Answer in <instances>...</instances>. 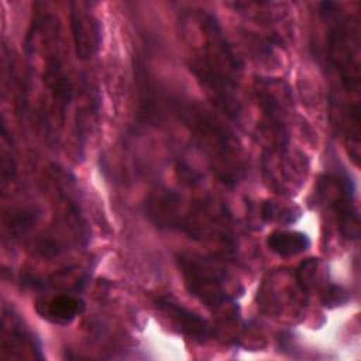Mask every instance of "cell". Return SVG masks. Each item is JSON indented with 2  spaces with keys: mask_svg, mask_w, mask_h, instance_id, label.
<instances>
[{
  "mask_svg": "<svg viewBox=\"0 0 361 361\" xmlns=\"http://www.w3.org/2000/svg\"><path fill=\"white\" fill-rule=\"evenodd\" d=\"M183 34L190 39L189 69L212 103L230 120H238L243 103L238 82L243 62L220 21L209 11L190 10L182 17Z\"/></svg>",
  "mask_w": 361,
  "mask_h": 361,
  "instance_id": "1",
  "label": "cell"
},
{
  "mask_svg": "<svg viewBox=\"0 0 361 361\" xmlns=\"http://www.w3.org/2000/svg\"><path fill=\"white\" fill-rule=\"evenodd\" d=\"M38 217L39 212L35 207H20L10 212L4 226L10 230V235H21L37 223Z\"/></svg>",
  "mask_w": 361,
  "mask_h": 361,
  "instance_id": "13",
  "label": "cell"
},
{
  "mask_svg": "<svg viewBox=\"0 0 361 361\" xmlns=\"http://www.w3.org/2000/svg\"><path fill=\"white\" fill-rule=\"evenodd\" d=\"M1 358H42L41 345L24 320L7 306L1 320Z\"/></svg>",
  "mask_w": 361,
  "mask_h": 361,
  "instance_id": "8",
  "label": "cell"
},
{
  "mask_svg": "<svg viewBox=\"0 0 361 361\" xmlns=\"http://www.w3.org/2000/svg\"><path fill=\"white\" fill-rule=\"evenodd\" d=\"M42 317L55 324H68L75 320L85 310V302L75 295L59 293L39 305L38 307Z\"/></svg>",
  "mask_w": 361,
  "mask_h": 361,
  "instance_id": "11",
  "label": "cell"
},
{
  "mask_svg": "<svg viewBox=\"0 0 361 361\" xmlns=\"http://www.w3.org/2000/svg\"><path fill=\"white\" fill-rule=\"evenodd\" d=\"M186 289L207 309L228 310L234 305L230 276L223 264L209 255L182 251L176 255Z\"/></svg>",
  "mask_w": 361,
  "mask_h": 361,
  "instance_id": "6",
  "label": "cell"
},
{
  "mask_svg": "<svg viewBox=\"0 0 361 361\" xmlns=\"http://www.w3.org/2000/svg\"><path fill=\"white\" fill-rule=\"evenodd\" d=\"M149 219L161 228H169L200 241H212L233 250L234 233L226 207L212 199H186L172 189H159L148 197Z\"/></svg>",
  "mask_w": 361,
  "mask_h": 361,
  "instance_id": "4",
  "label": "cell"
},
{
  "mask_svg": "<svg viewBox=\"0 0 361 361\" xmlns=\"http://www.w3.org/2000/svg\"><path fill=\"white\" fill-rule=\"evenodd\" d=\"M317 196L334 217L340 233L348 240H357L360 216L351 178L344 171H333L323 175L317 185Z\"/></svg>",
  "mask_w": 361,
  "mask_h": 361,
  "instance_id": "7",
  "label": "cell"
},
{
  "mask_svg": "<svg viewBox=\"0 0 361 361\" xmlns=\"http://www.w3.org/2000/svg\"><path fill=\"white\" fill-rule=\"evenodd\" d=\"M69 20L76 56L82 61L93 58L102 45L99 18L89 10L87 3H72Z\"/></svg>",
  "mask_w": 361,
  "mask_h": 361,
  "instance_id": "9",
  "label": "cell"
},
{
  "mask_svg": "<svg viewBox=\"0 0 361 361\" xmlns=\"http://www.w3.org/2000/svg\"><path fill=\"white\" fill-rule=\"evenodd\" d=\"M319 16L326 28L324 61L334 87L331 104L351 155L358 159L360 140V27L341 4L324 1Z\"/></svg>",
  "mask_w": 361,
  "mask_h": 361,
  "instance_id": "2",
  "label": "cell"
},
{
  "mask_svg": "<svg viewBox=\"0 0 361 361\" xmlns=\"http://www.w3.org/2000/svg\"><path fill=\"white\" fill-rule=\"evenodd\" d=\"M255 94L261 111L259 131L267 142L264 169L276 190L281 193L293 190L303 171L299 168L300 159L290 147V111L286 92L282 90L281 83L258 80Z\"/></svg>",
  "mask_w": 361,
  "mask_h": 361,
  "instance_id": "3",
  "label": "cell"
},
{
  "mask_svg": "<svg viewBox=\"0 0 361 361\" xmlns=\"http://www.w3.org/2000/svg\"><path fill=\"white\" fill-rule=\"evenodd\" d=\"M267 245L276 255L288 258L305 252L310 247V238L302 231L279 230L268 235Z\"/></svg>",
  "mask_w": 361,
  "mask_h": 361,
  "instance_id": "12",
  "label": "cell"
},
{
  "mask_svg": "<svg viewBox=\"0 0 361 361\" xmlns=\"http://www.w3.org/2000/svg\"><path fill=\"white\" fill-rule=\"evenodd\" d=\"M166 102L172 114L188 130L193 144L204 155L216 178L228 186L238 183L245 169V159L233 131L197 102L182 97H172Z\"/></svg>",
  "mask_w": 361,
  "mask_h": 361,
  "instance_id": "5",
  "label": "cell"
},
{
  "mask_svg": "<svg viewBox=\"0 0 361 361\" xmlns=\"http://www.w3.org/2000/svg\"><path fill=\"white\" fill-rule=\"evenodd\" d=\"M261 216L267 221H279V223H290L296 219V212L293 207L283 206L278 202H265L261 209Z\"/></svg>",
  "mask_w": 361,
  "mask_h": 361,
  "instance_id": "14",
  "label": "cell"
},
{
  "mask_svg": "<svg viewBox=\"0 0 361 361\" xmlns=\"http://www.w3.org/2000/svg\"><path fill=\"white\" fill-rule=\"evenodd\" d=\"M158 312L169 322V324L195 341H204L210 336L207 320L195 310L183 306L171 296H159L155 300Z\"/></svg>",
  "mask_w": 361,
  "mask_h": 361,
  "instance_id": "10",
  "label": "cell"
}]
</instances>
